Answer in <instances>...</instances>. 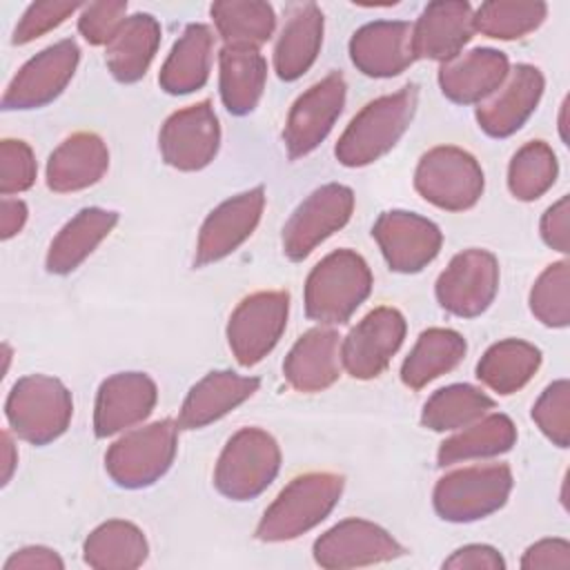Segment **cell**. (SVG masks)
Listing matches in <instances>:
<instances>
[{
	"mask_svg": "<svg viewBox=\"0 0 570 570\" xmlns=\"http://www.w3.org/2000/svg\"><path fill=\"white\" fill-rule=\"evenodd\" d=\"M212 18L225 47L258 49L269 40L276 18L267 2L258 0H220L212 4Z\"/></svg>",
	"mask_w": 570,
	"mask_h": 570,
	"instance_id": "d590c367",
	"label": "cell"
},
{
	"mask_svg": "<svg viewBox=\"0 0 570 570\" xmlns=\"http://www.w3.org/2000/svg\"><path fill=\"white\" fill-rule=\"evenodd\" d=\"M258 385L261 381L256 376L209 372L189 390L176 423L185 430L205 428L247 401L258 390Z\"/></svg>",
	"mask_w": 570,
	"mask_h": 570,
	"instance_id": "484cf974",
	"label": "cell"
},
{
	"mask_svg": "<svg viewBox=\"0 0 570 570\" xmlns=\"http://www.w3.org/2000/svg\"><path fill=\"white\" fill-rule=\"evenodd\" d=\"M463 354L465 338L459 332L445 327H430L421 332L412 352L403 361L401 381L412 390H421L430 381L456 367Z\"/></svg>",
	"mask_w": 570,
	"mask_h": 570,
	"instance_id": "d6a6232c",
	"label": "cell"
},
{
	"mask_svg": "<svg viewBox=\"0 0 570 570\" xmlns=\"http://www.w3.org/2000/svg\"><path fill=\"white\" fill-rule=\"evenodd\" d=\"M419 91L407 85L367 102L336 142V158L345 167H363L387 154L412 122Z\"/></svg>",
	"mask_w": 570,
	"mask_h": 570,
	"instance_id": "6da1fadb",
	"label": "cell"
},
{
	"mask_svg": "<svg viewBox=\"0 0 570 570\" xmlns=\"http://www.w3.org/2000/svg\"><path fill=\"white\" fill-rule=\"evenodd\" d=\"M403 552V546L387 530L365 519H345L314 543V561L332 570L383 563Z\"/></svg>",
	"mask_w": 570,
	"mask_h": 570,
	"instance_id": "2e32d148",
	"label": "cell"
},
{
	"mask_svg": "<svg viewBox=\"0 0 570 570\" xmlns=\"http://www.w3.org/2000/svg\"><path fill=\"white\" fill-rule=\"evenodd\" d=\"M178 445V423L163 419L120 436L105 456L109 476L120 488H145L156 483L171 465Z\"/></svg>",
	"mask_w": 570,
	"mask_h": 570,
	"instance_id": "8992f818",
	"label": "cell"
},
{
	"mask_svg": "<svg viewBox=\"0 0 570 570\" xmlns=\"http://www.w3.org/2000/svg\"><path fill=\"white\" fill-rule=\"evenodd\" d=\"M530 309L548 327L570 323V265L559 261L548 265L530 289Z\"/></svg>",
	"mask_w": 570,
	"mask_h": 570,
	"instance_id": "ab89813d",
	"label": "cell"
},
{
	"mask_svg": "<svg viewBox=\"0 0 570 570\" xmlns=\"http://www.w3.org/2000/svg\"><path fill=\"white\" fill-rule=\"evenodd\" d=\"M474 33V11L461 0L430 2L412 24L414 58L448 62Z\"/></svg>",
	"mask_w": 570,
	"mask_h": 570,
	"instance_id": "44dd1931",
	"label": "cell"
},
{
	"mask_svg": "<svg viewBox=\"0 0 570 570\" xmlns=\"http://www.w3.org/2000/svg\"><path fill=\"white\" fill-rule=\"evenodd\" d=\"M218 67L223 105L234 116L249 114L258 105L265 89V58L258 53V49L223 47L218 53Z\"/></svg>",
	"mask_w": 570,
	"mask_h": 570,
	"instance_id": "4dcf8cb0",
	"label": "cell"
},
{
	"mask_svg": "<svg viewBox=\"0 0 570 570\" xmlns=\"http://www.w3.org/2000/svg\"><path fill=\"white\" fill-rule=\"evenodd\" d=\"M78 58L80 49L73 40H60L36 53L9 82L2 109H38L49 105L71 80Z\"/></svg>",
	"mask_w": 570,
	"mask_h": 570,
	"instance_id": "4fadbf2b",
	"label": "cell"
},
{
	"mask_svg": "<svg viewBox=\"0 0 570 570\" xmlns=\"http://www.w3.org/2000/svg\"><path fill=\"white\" fill-rule=\"evenodd\" d=\"M494 407V401L474 385L454 383L436 390L423 405L421 421L434 432L461 430Z\"/></svg>",
	"mask_w": 570,
	"mask_h": 570,
	"instance_id": "8d00e7d4",
	"label": "cell"
},
{
	"mask_svg": "<svg viewBox=\"0 0 570 570\" xmlns=\"http://www.w3.org/2000/svg\"><path fill=\"white\" fill-rule=\"evenodd\" d=\"M546 2H521V0H494L483 2L474 11V31L499 40L523 38L546 20Z\"/></svg>",
	"mask_w": 570,
	"mask_h": 570,
	"instance_id": "f35d334b",
	"label": "cell"
},
{
	"mask_svg": "<svg viewBox=\"0 0 570 570\" xmlns=\"http://www.w3.org/2000/svg\"><path fill=\"white\" fill-rule=\"evenodd\" d=\"M345 105V80L338 71L325 76L296 98L289 109L283 140L289 158L314 151L332 131Z\"/></svg>",
	"mask_w": 570,
	"mask_h": 570,
	"instance_id": "5bb4252c",
	"label": "cell"
},
{
	"mask_svg": "<svg viewBox=\"0 0 570 570\" xmlns=\"http://www.w3.org/2000/svg\"><path fill=\"white\" fill-rule=\"evenodd\" d=\"M265 207V189L254 187L220 203L203 223L194 263L198 267L229 256L256 229Z\"/></svg>",
	"mask_w": 570,
	"mask_h": 570,
	"instance_id": "ac0fdd59",
	"label": "cell"
},
{
	"mask_svg": "<svg viewBox=\"0 0 570 570\" xmlns=\"http://www.w3.org/2000/svg\"><path fill=\"white\" fill-rule=\"evenodd\" d=\"M568 216H570V200L568 196H563L552 207H548L541 218V236L546 245L561 254H568V247H570Z\"/></svg>",
	"mask_w": 570,
	"mask_h": 570,
	"instance_id": "7dc6e473",
	"label": "cell"
},
{
	"mask_svg": "<svg viewBox=\"0 0 570 570\" xmlns=\"http://www.w3.org/2000/svg\"><path fill=\"white\" fill-rule=\"evenodd\" d=\"M405 338V318L394 307H376L363 316L341 343V358L354 379L379 376Z\"/></svg>",
	"mask_w": 570,
	"mask_h": 570,
	"instance_id": "9a60e30c",
	"label": "cell"
},
{
	"mask_svg": "<svg viewBox=\"0 0 570 570\" xmlns=\"http://www.w3.org/2000/svg\"><path fill=\"white\" fill-rule=\"evenodd\" d=\"M109 167V151L100 136L78 131L65 138L47 163V185L58 194L78 191L98 183Z\"/></svg>",
	"mask_w": 570,
	"mask_h": 570,
	"instance_id": "d4e9b609",
	"label": "cell"
},
{
	"mask_svg": "<svg viewBox=\"0 0 570 570\" xmlns=\"http://www.w3.org/2000/svg\"><path fill=\"white\" fill-rule=\"evenodd\" d=\"M341 336L332 327L305 332L289 350L283 363L287 383L298 392H321L330 387L343 367Z\"/></svg>",
	"mask_w": 570,
	"mask_h": 570,
	"instance_id": "cb8c5ba5",
	"label": "cell"
},
{
	"mask_svg": "<svg viewBox=\"0 0 570 570\" xmlns=\"http://www.w3.org/2000/svg\"><path fill=\"white\" fill-rule=\"evenodd\" d=\"M4 414L18 439L45 445L67 430L73 414L71 392L53 376L29 374L11 387Z\"/></svg>",
	"mask_w": 570,
	"mask_h": 570,
	"instance_id": "277c9868",
	"label": "cell"
},
{
	"mask_svg": "<svg viewBox=\"0 0 570 570\" xmlns=\"http://www.w3.org/2000/svg\"><path fill=\"white\" fill-rule=\"evenodd\" d=\"M160 45V24L149 13L129 16L107 42L105 60L111 76L120 82L140 80Z\"/></svg>",
	"mask_w": 570,
	"mask_h": 570,
	"instance_id": "4316f807",
	"label": "cell"
},
{
	"mask_svg": "<svg viewBox=\"0 0 570 570\" xmlns=\"http://www.w3.org/2000/svg\"><path fill=\"white\" fill-rule=\"evenodd\" d=\"M158 145L165 163L180 171L207 167L220 145V127L209 100L174 111L160 129Z\"/></svg>",
	"mask_w": 570,
	"mask_h": 570,
	"instance_id": "7c38bea8",
	"label": "cell"
},
{
	"mask_svg": "<svg viewBox=\"0 0 570 570\" xmlns=\"http://www.w3.org/2000/svg\"><path fill=\"white\" fill-rule=\"evenodd\" d=\"M27 223V205L18 198L4 196L0 203V238L9 240Z\"/></svg>",
	"mask_w": 570,
	"mask_h": 570,
	"instance_id": "681fc988",
	"label": "cell"
},
{
	"mask_svg": "<svg viewBox=\"0 0 570 570\" xmlns=\"http://www.w3.org/2000/svg\"><path fill=\"white\" fill-rule=\"evenodd\" d=\"M354 191L330 183L314 189L289 216L283 227V252L292 261L309 256L325 238L338 232L352 216Z\"/></svg>",
	"mask_w": 570,
	"mask_h": 570,
	"instance_id": "9c48e42d",
	"label": "cell"
},
{
	"mask_svg": "<svg viewBox=\"0 0 570 570\" xmlns=\"http://www.w3.org/2000/svg\"><path fill=\"white\" fill-rule=\"evenodd\" d=\"M370 289L367 263L352 249H336L305 281V314L323 325H341L361 307Z\"/></svg>",
	"mask_w": 570,
	"mask_h": 570,
	"instance_id": "3957f363",
	"label": "cell"
},
{
	"mask_svg": "<svg viewBox=\"0 0 570 570\" xmlns=\"http://www.w3.org/2000/svg\"><path fill=\"white\" fill-rule=\"evenodd\" d=\"M18 463V454H16V445L9 436V432H2V483H9L13 470Z\"/></svg>",
	"mask_w": 570,
	"mask_h": 570,
	"instance_id": "f907efd6",
	"label": "cell"
},
{
	"mask_svg": "<svg viewBox=\"0 0 570 570\" xmlns=\"http://www.w3.org/2000/svg\"><path fill=\"white\" fill-rule=\"evenodd\" d=\"M147 554L149 546L142 530L122 519L100 523L82 546L85 563L96 570H131L142 566Z\"/></svg>",
	"mask_w": 570,
	"mask_h": 570,
	"instance_id": "1f68e13d",
	"label": "cell"
},
{
	"mask_svg": "<svg viewBox=\"0 0 570 570\" xmlns=\"http://www.w3.org/2000/svg\"><path fill=\"white\" fill-rule=\"evenodd\" d=\"M343 476L334 472H305L294 476L265 510L256 539L289 541L316 528L338 503Z\"/></svg>",
	"mask_w": 570,
	"mask_h": 570,
	"instance_id": "7a4b0ae2",
	"label": "cell"
},
{
	"mask_svg": "<svg viewBox=\"0 0 570 570\" xmlns=\"http://www.w3.org/2000/svg\"><path fill=\"white\" fill-rule=\"evenodd\" d=\"M212 51H214V36L212 29L205 24H189L183 36L174 42L158 82L167 94L183 96L200 89L209 78L212 67Z\"/></svg>",
	"mask_w": 570,
	"mask_h": 570,
	"instance_id": "f1b7e54d",
	"label": "cell"
},
{
	"mask_svg": "<svg viewBox=\"0 0 570 570\" xmlns=\"http://www.w3.org/2000/svg\"><path fill=\"white\" fill-rule=\"evenodd\" d=\"M517 441V428L505 414H485L479 421L461 428L454 436L441 443L436 461L441 468L470 461L488 459L508 452Z\"/></svg>",
	"mask_w": 570,
	"mask_h": 570,
	"instance_id": "836d02e7",
	"label": "cell"
},
{
	"mask_svg": "<svg viewBox=\"0 0 570 570\" xmlns=\"http://www.w3.org/2000/svg\"><path fill=\"white\" fill-rule=\"evenodd\" d=\"M127 2L120 0H105V2H89L82 7L78 18V31L91 45H107L120 24L127 20Z\"/></svg>",
	"mask_w": 570,
	"mask_h": 570,
	"instance_id": "7bdbcfd3",
	"label": "cell"
},
{
	"mask_svg": "<svg viewBox=\"0 0 570 570\" xmlns=\"http://www.w3.org/2000/svg\"><path fill=\"white\" fill-rule=\"evenodd\" d=\"M557 156L543 140L525 142L510 160L508 187L519 200H534L543 196L557 180Z\"/></svg>",
	"mask_w": 570,
	"mask_h": 570,
	"instance_id": "74e56055",
	"label": "cell"
},
{
	"mask_svg": "<svg viewBox=\"0 0 570 570\" xmlns=\"http://www.w3.org/2000/svg\"><path fill=\"white\" fill-rule=\"evenodd\" d=\"M278 468V443L261 428H243L225 443L214 470V485L227 499L247 501L276 479Z\"/></svg>",
	"mask_w": 570,
	"mask_h": 570,
	"instance_id": "5b68a950",
	"label": "cell"
},
{
	"mask_svg": "<svg viewBox=\"0 0 570 570\" xmlns=\"http://www.w3.org/2000/svg\"><path fill=\"white\" fill-rule=\"evenodd\" d=\"M499 289V263L485 249L456 254L436 278V298L456 316H479L490 307Z\"/></svg>",
	"mask_w": 570,
	"mask_h": 570,
	"instance_id": "8fae6325",
	"label": "cell"
},
{
	"mask_svg": "<svg viewBox=\"0 0 570 570\" xmlns=\"http://www.w3.org/2000/svg\"><path fill=\"white\" fill-rule=\"evenodd\" d=\"M510 62L497 49H472L443 62L439 69V87L445 98L459 105L483 102L508 78Z\"/></svg>",
	"mask_w": 570,
	"mask_h": 570,
	"instance_id": "603a6c76",
	"label": "cell"
},
{
	"mask_svg": "<svg viewBox=\"0 0 570 570\" xmlns=\"http://www.w3.org/2000/svg\"><path fill=\"white\" fill-rule=\"evenodd\" d=\"M36 158L24 140L4 138L0 142V191L2 196L20 194L36 183Z\"/></svg>",
	"mask_w": 570,
	"mask_h": 570,
	"instance_id": "b9f144b4",
	"label": "cell"
},
{
	"mask_svg": "<svg viewBox=\"0 0 570 570\" xmlns=\"http://www.w3.org/2000/svg\"><path fill=\"white\" fill-rule=\"evenodd\" d=\"M387 265L394 272L412 274L432 263L441 249V229L412 212L394 209L379 216L372 227Z\"/></svg>",
	"mask_w": 570,
	"mask_h": 570,
	"instance_id": "e0dca14e",
	"label": "cell"
},
{
	"mask_svg": "<svg viewBox=\"0 0 570 570\" xmlns=\"http://www.w3.org/2000/svg\"><path fill=\"white\" fill-rule=\"evenodd\" d=\"M414 187L428 203L448 212H463L483 194V169L472 154L441 145L421 156Z\"/></svg>",
	"mask_w": 570,
	"mask_h": 570,
	"instance_id": "ba28073f",
	"label": "cell"
},
{
	"mask_svg": "<svg viewBox=\"0 0 570 570\" xmlns=\"http://www.w3.org/2000/svg\"><path fill=\"white\" fill-rule=\"evenodd\" d=\"M118 214L100 207L80 209L51 240L47 269L51 274L73 272L116 227Z\"/></svg>",
	"mask_w": 570,
	"mask_h": 570,
	"instance_id": "83f0119b",
	"label": "cell"
},
{
	"mask_svg": "<svg viewBox=\"0 0 570 570\" xmlns=\"http://www.w3.org/2000/svg\"><path fill=\"white\" fill-rule=\"evenodd\" d=\"M539 365V347L528 341L505 338L488 347L476 365V376L490 390L499 394H512L534 376Z\"/></svg>",
	"mask_w": 570,
	"mask_h": 570,
	"instance_id": "e575fe53",
	"label": "cell"
},
{
	"mask_svg": "<svg viewBox=\"0 0 570 570\" xmlns=\"http://www.w3.org/2000/svg\"><path fill=\"white\" fill-rule=\"evenodd\" d=\"M566 111H568V100H563V105H561V116H559V131H561V138L563 140H568V134H566Z\"/></svg>",
	"mask_w": 570,
	"mask_h": 570,
	"instance_id": "816d5d0a",
	"label": "cell"
},
{
	"mask_svg": "<svg viewBox=\"0 0 570 570\" xmlns=\"http://www.w3.org/2000/svg\"><path fill=\"white\" fill-rule=\"evenodd\" d=\"M65 563L56 550L42 546H27L16 550L7 561L4 570H62Z\"/></svg>",
	"mask_w": 570,
	"mask_h": 570,
	"instance_id": "c3c4849f",
	"label": "cell"
},
{
	"mask_svg": "<svg viewBox=\"0 0 570 570\" xmlns=\"http://www.w3.org/2000/svg\"><path fill=\"white\" fill-rule=\"evenodd\" d=\"M78 9L76 2H36L31 4L20 22L13 29V45H27L36 38H40L42 33L56 29L58 24H62L73 11Z\"/></svg>",
	"mask_w": 570,
	"mask_h": 570,
	"instance_id": "ee69618b",
	"label": "cell"
},
{
	"mask_svg": "<svg viewBox=\"0 0 570 570\" xmlns=\"http://www.w3.org/2000/svg\"><path fill=\"white\" fill-rule=\"evenodd\" d=\"M443 568H450V570H503L505 561L499 554V550H494L492 546L472 543V546H463L456 552H452V557H448L443 561Z\"/></svg>",
	"mask_w": 570,
	"mask_h": 570,
	"instance_id": "f6af8a7d",
	"label": "cell"
},
{
	"mask_svg": "<svg viewBox=\"0 0 570 570\" xmlns=\"http://www.w3.org/2000/svg\"><path fill=\"white\" fill-rule=\"evenodd\" d=\"M350 58L358 71L372 78H390L405 71L416 60L412 24L403 20H376L361 27L350 40Z\"/></svg>",
	"mask_w": 570,
	"mask_h": 570,
	"instance_id": "7402d4cb",
	"label": "cell"
},
{
	"mask_svg": "<svg viewBox=\"0 0 570 570\" xmlns=\"http://www.w3.org/2000/svg\"><path fill=\"white\" fill-rule=\"evenodd\" d=\"M543 94V73L532 65H517L503 85L476 109L479 127L494 138L514 134L537 109Z\"/></svg>",
	"mask_w": 570,
	"mask_h": 570,
	"instance_id": "ffe728a7",
	"label": "cell"
},
{
	"mask_svg": "<svg viewBox=\"0 0 570 570\" xmlns=\"http://www.w3.org/2000/svg\"><path fill=\"white\" fill-rule=\"evenodd\" d=\"M287 292H256L238 303L227 323V341L245 367L265 358L287 325Z\"/></svg>",
	"mask_w": 570,
	"mask_h": 570,
	"instance_id": "30bf717a",
	"label": "cell"
},
{
	"mask_svg": "<svg viewBox=\"0 0 570 570\" xmlns=\"http://www.w3.org/2000/svg\"><path fill=\"white\" fill-rule=\"evenodd\" d=\"M521 568H570V543L566 539H541L523 552Z\"/></svg>",
	"mask_w": 570,
	"mask_h": 570,
	"instance_id": "bcb514c9",
	"label": "cell"
},
{
	"mask_svg": "<svg viewBox=\"0 0 570 570\" xmlns=\"http://www.w3.org/2000/svg\"><path fill=\"white\" fill-rule=\"evenodd\" d=\"M323 42V11L307 2L294 7L274 49V69L283 80L301 78L316 60Z\"/></svg>",
	"mask_w": 570,
	"mask_h": 570,
	"instance_id": "f546056e",
	"label": "cell"
},
{
	"mask_svg": "<svg viewBox=\"0 0 570 570\" xmlns=\"http://www.w3.org/2000/svg\"><path fill=\"white\" fill-rule=\"evenodd\" d=\"M512 472L505 463L470 465L439 479L434 510L441 519L468 523L497 512L510 497Z\"/></svg>",
	"mask_w": 570,
	"mask_h": 570,
	"instance_id": "52a82bcc",
	"label": "cell"
},
{
	"mask_svg": "<svg viewBox=\"0 0 570 570\" xmlns=\"http://www.w3.org/2000/svg\"><path fill=\"white\" fill-rule=\"evenodd\" d=\"M158 399L156 383L142 372H120L98 387L94 410V432L100 439L114 436L145 421Z\"/></svg>",
	"mask_w": 570,
	"mask_h": 570,
	"instance_id": "d6986e66",
	"label": "cell"
},
{
	"mask_svg": "<svg viewBox=\"0 0 570 570\" xmlns=\"http://www.w3.org/2000/svg\"><path fill=\"white\" fill-rule=\"evenodd\" d=\"M532 419L539 430L559 448L570 441V385L566 379L548 385L532 407Z\"/></svg>",
	"mask_w": 570,
	"mask_h": 570,
	"instance_id": "60d3db41",
	"label": "cell"
}]
</instances>
